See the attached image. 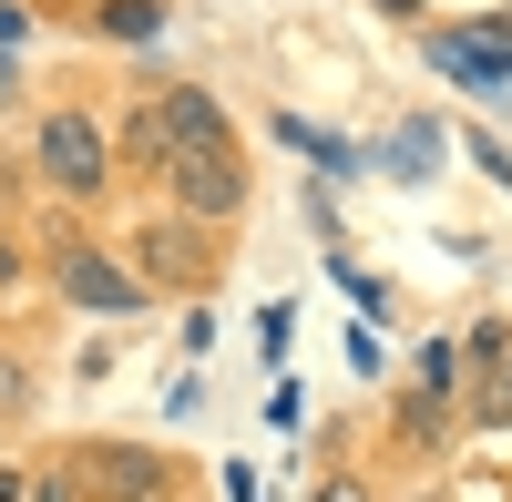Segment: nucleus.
<instances>
[{"mask_svg": "<svg viewBox=\"0 0 512 502\" xmlns=\"http://www.w3.org/2000/svg\"><path fill=\"white\" fill-rule=\"evenodd\" d=\"M31 154H41V175H52V195H103V185H113V175H103L113 144H103V123H93V113H52Z\"/></svg>", "mask_w": 512, "mask_h": 502, "instance_id": "obj_1", "label": "nucleus"}, {"mask_svg": "<svg viewBox=\"0 0 512 502\" xmlns=\"http://www.w3.org/2000/svg\"><path fill=\"white\" fill-rule=\"evenodd\" d=\"M52 277H62V298H72V308H93V318H134V308H144V277H134V267H113L103 246H62V267H52Z\"/></svg>", "mask_w": 512, "mask_h": 502, "instance_id": "obj_2", "label": "nucleus"}, {"mask_svg": "<svg viewBox=\"0 0 512 502\" xmlns=\"http://www.w3.org/2000/svg\"><path fill=\"white\" fill-rule=\"evenodd\" d=\"M164 185H175V205L185 216H236V154H216V144H175L164 154Z\"/></svg>", "mask_w": 512, "mask_h": 502, "instance_id": "obj_3", "label": "nucleus"}, {"mask_svg": "<svg viewBox=\"0 0 512 502\" xmlns=\"http://www.w3.org/2000/svg\"><path fill=\"white\" fill-rule=\"evenodd\" d=\"M431 62H441L451 82H472V93H502V82H512V41H461V31H441Z\"/></svg>", "mask_w": 512, "mask_h": 502, "instance_id": "obj_4", "label": "nucleus"}, {"mask_svg": "<svg viewBox=\"0 0 512 502\" xmlns=\"http://www.w3.org/2000/svg\"><path fill=\"white\" fill-rule=\"evenodd\" d=\"M154 113H164V134H175V144H216V154H236V144H226V113H216V93H195V82H175V93H164Z\"/></svg>", "mask_w": 512, "mask_h": 502, "instance_id": "obj_5", "label": "nucleus"}, {"mask_svg": "<svg viewBox=\"0 0 512 502\" xmlns=\"http://www.w3.org/2000/svg\"><path fill=\"white\" fill-rule=\"evenodd\" d=\"M144 257H154V277H164V287H195V277H205L195 226H154V236H144Z\"/></svg>", "mask_w": 512, "mask_h": 502, "instance_id": "obj_6", "label": "nucleus"}, {"mask_svg": "<svg viewBox=\"0 0 512 502\" xmlns=\"http://www.w3.org/2000/svg\"><path fill=\"white\" fill-rule=\"evenodd\" d=\"M93 482H113V492H154L164 462H154V451H93Z\"/></svg>", "mask_w": 512, "mask_h": 502, "instance_id": "obj_7", "label": "nucleus"}, {"mask_svg": "<svg viewBox=\"0 0 512 502\" xmlns=\"http://www.w3.org/2000/svg\"><path fill=\"white\" fill-rule=\"evenodd\" d=\"M123 154H134V164H154V175H164V154H175V134H164V113L144 103L134 123H123Z\"/></svg>", "mask_w": 512, "mask_h": 502, "instance_id": "obj_8", "label": "nucleus"}, {"mask_svg": "<svg viewBox=\"0 0 512 502\" xmlns=\"http://www.w3.org/2000/svg\"><path fill=\"white\" fill-rule=\"evenodd\" d=\"M277 134H287L297 154H318V164H328V175H349V164H359V154H349V144H338V134H318V123H297V113L277 123Z\"/></svg>", "mask_w": 512, "mask_h": 502, "instance_id": "obj_9", "label": "nucleus"}, {"mask_svg": "<svg viewBox=\"0 0 512 502\" xmlns=\"http://www.w3.org/2000/svg\"><path fill=\"white\" fill-rule=\"evenodd\" d=\"M390 164H400V185H420V175L441 164V134H431V123H410V134L390 144Z\"/></svg>", "mask_w": 512, "mask_h": 502, "instance_id": "obj_10", "label": "nucleus"}, {"mask_svg": "<svg viewBox=\"0 0 512 502\" xmlns=\"http://www.w3.org/2000/svg\"><path fill=\"white\" fill-rule=\"evenodd\" d=\"M123 41H154V0H113V11H103Z\"/></svg>", "mask_w": 512, "mask_h": 502, "instance_id": "obj_11", "label": "nucleus"}, {"mask_svg": "<svg viewBox=\"0 0 512 502\" xmlns=\"http://www.w3.org/2000/svg\"><path fill=\"white\" fill-rule=\"evenodd\" d=\"M472 359H482V369H502V359H512V328H502V318H482V328H472Z\"/></svg>", "mask_w": 512, "mask_h": 502, "instance_id": "obj_12", "label": "nucleus"}, {"mask_svg": "<svg viewBox=\"0 0 512 502\" xmlns=\"http://www.w3.org/2000/svg\"><path fill=\"white\" fill-rule=\"evenodd\" d=\"M482 421H512V359H502V380L482 390Z\"/></svg>", "mask_w": 512, "mask_h": 502, "instance_id": "obj_13", "label": "nucleus"}, {"mask_svg": "<svg viewBox=\"0 0 512 502\" xmlns=\"http://www.w3.org/2000/svg\"><path fill=\"white\" fill-rule=\"evenodd\" d=\"M21 502H72V482H31V492H21Z\"/></svg>", "mask_w": 512, "mask_h": 502, "instance_id": "obj_14", "label": "nucleus"}, {"mask_svg": "<svg viewBox=\"0 0 512 502\" xmlns=\"http://www.w3.org/2000/svg\"><path fill=\"white\" fill-rule=\"evenodd\" d=\"M21 31H31V21H21V11H11V0H0V41H21Z\"/></svg>", "mask_w": 512, "mask_h": 502, "instance_id": "obj_15", "label": "nucleus"}, {"mask_svg": "<svg viewBox=\"0 0 512 502\" xmlns=\"http://www.w3.org/2000/svg\"><path fill=\"white\" fill-rule=\"evenodd\" d=\"M328 502H369V492H359V482H328Z\"/></svg>", "mask_w": 512, "mask_h": 502, "instance_id": "obj_16", "label": "nucleus"}, {"mask_svg": "<svg viewBox=\"0 0 512 502\" xmlns=\"http://www.w3.org/2000/svg\"><path fill=\"white\" fill-rule=\"evenodd\" d=\"M0 502H21V472H0Z\"/></svg>", "mask_w": 512, "mask_h": 502, "instance_id": "obj_17", "label": "nucleus"}, {"mask_svg": "<svg viewBox=\"0 0 512 502\" xmlns=\"http://www.w3.org/2000/svg\"><path fill=\"white\" fill-rule=\"evenodd\" d=\"M0 277H11V246H0Z\"/></svg>", "mask_w": 512, "mask_h": 502, "instance_id": "obj_18", "label": "nucleus"}, {"mask_svg": "<svg viewBox=\"0 0 512 502\" xmlns=\"http://www.w3.org/2000/svg\"><path fill=\"white\" fill-rule=\"evenodd\" d=\"M0 93H11V62H0Z\"/></svg>", "mask_w": 512, "mask_h": 502, "instance_id": "obj_19", "label": "nucleus"}]
</instances>
